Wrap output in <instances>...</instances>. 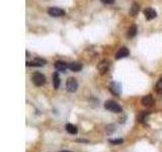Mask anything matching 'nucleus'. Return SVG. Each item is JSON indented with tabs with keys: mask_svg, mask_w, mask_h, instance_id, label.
<instances>
[{
	"mask_svg": "<svg viewBox=\"0 0 162 152\" xmlns=\"http://www.w3.org/2000/svg\"><path fill=\"white\" fill-rule=\"evenodd\" d=\"M148 115H149V113H146V112H144V113H142V114H140L139 115V117H138V121L139 122H145L146 120H147V117H148Z\"/></svg>",
	"mask_w": 162,
	"mask_h": 152,
	"instance_id": "obj_17",
	"label": "nucleus"
},
{
	"mask_svg": "<svg viewBox=\"0 0 162 152\" xmlns=\"http://www.w3.org/2000/svg\"><path fill=\"white\" fill-rule=\"evenodd\" d=\"M31 81L36 86H43L46 83V77L40 72H34L31 76Z\"/></svg>",
	"mask_w": 162,
	"mask_h": 152,
	"instance_id": "obj_1",
	"label": "nucleus"
},
{
	"mask_svg": "<svg viewBox=\"0 0 162 152\" xmlns=\"http://www.w3.org/2000/svg\"><path fill=\"white\" fill-rule=\"evenodd\" d=\"M129 55H130V51L126 48V47H123V48L118 50V53L115 54V59L120 60V59H122V58H126V57H128Z\"/></svg>",
	"mask_w": 162,
	"mask_h": 152,
	"instance_id": "obj_7",
	"label": "nucleus"
},
{
	"mask_svg": "<svg viewBox=\"0 0 162 152\" xmlns=\"http://www.w3.org/2000/svg\"><path fill=\"white\" fill-rule=\"evenodd\" d=\"M101 2H102L103 4H112L115 3V0H100Z\"/></svg>",
	"mask_w": 162,
	"mask_h": 152,
	"instance_id": "obj_20",
	"label": "nucleus"
},
{
	"mask_svg": "<svg viewBox=\"0 0 162 152\" xmlns=\"http://www.w3.org/2000/svg\"><path fill=\"white\" fill-rule=\"evenodd\" d=\"M109 68V62L108 60H103L97 65V69L99 71L100 74H105V73L108 72V70Z\"/></svg>",
	"mask_w": 162,
	"mask_h": 152,
	"instance_id": "obj_5",
	"label": "nucleus"
},
{
	"mask_svg": "<svg viewBox=\"0 0 162 152\" xmlns=\"http://www.w3.org/2000/svg\"><path fill=\"white\" fill-rule=\"evenodd\" d=\"M123 142H124L123 139H111V140H109V143H112V144H114V145L122 144Z\"/></svg>",
	"mask_w": 162,
	"mask_h": 152,
	"instance_id": "obj_19",
	"label": "nucleus"
},
{
	"mask_svg": "<svg viewBox=\"0 0 162 152\" xmlns=\"http://www.w3.org/2000/svg\"><path fill=\"white\" fill-rule=\"evenodd\" d=\"M144 15H145V17L148 20H151L153 18H155L157 13H156V11L153 9V8H146V9L144 10Z\"/></svg>",
	"mask_w": 162,
	"mask_h": 152,
	"instance_id": "obj_9",
	"label": "nucleus"
},
{
	"mask_svg": "<svg viewBox=\"0 0 162 152\" xmlns=\"http://www.w3.org/2000/svg\"><path fill=\"white\" fill-rule=\"evenodd\" d=\"M105 110H108V111H109V112H112V113H121L122 112L121 106L114 101H105Z\"/></svg>",
	"mask_w": 162,
	"mask_h": 152,
	"instance_id": "obj_2",
	"label": "nucleus"
},
{
	"mask_svg": "<svg viewBox=\"0 0 162 152\" xmlns=\"http://www.w3.org/2000/svg\"><path fill=\"white\" fill-rule=\"evenodd\" d=\"M69 67V69L71 70V71H73V72H78V71H80L81 69H82V65L79 63H77V62H72L70 63L68 65Z\"/></svg>",
	"mask_w": 162,
	"mask_h": 152,
	"instance_id": "obj_12",
	"label": "nucleus"
},
{
	"mask_svg": "<svg viewBox=\"0 0 162 152\" xmlns=\"http://www.w3.org/2000/svg\"><path fill=\"white\" fill-rule=\"evenodd\" d=\"M109 89H111V91L114 93L115 95H120L121 93V90H122V87L117 82H112L111 84V86H109Z\"/></svg>",
	"mask_w": 162,
	"mask_h": 152,
	"instance_id": "obj_10",
	"label": "nucleus"
},
{
	"mask_svg": "<svg viewBox=\"0 0 162 152\" xmlns=\"http://www.w3.org/2000/svg\"><path fill=\"white\" fill-rule=\"evenodd\" d=\"M47 63V61L42 58H36L33 62H27V66H33V67H42Z\"/></svg>",
	"mask_w": 162,
	"mask_h": 152,
	"instance_id": "obj_6",
	"label": "nucleus"
},
{
	"mask_svg": "<svg viewBox=\"0 0 162 152\" xmlns=\"http://www.w3.org/2000/svg\"><path fill=\"white\" fill-rule=\"evenodd\" d=\"M48 13L53 17H59L65 14V11L58 7H50L48 9Z\"/></svg>",
	"mask_w": 162,
	"mask_h": 152,
	"instance_id": "obj_4",
	"label": "nucleus"
},
{
	"mask_svg": "<svg viewBox=\"0 0 162 152\" xmlns=\"http://www.w3.org/2000/svg\"><path fill=\"white\" fill-rule=\"evenodd\" d=\"M65 129L69 134H72V135H73V134H77V127L73 124H67Z\"/></svg>",
	"mask_w": 162,
	"mask_h": 152,
	"instance_id": "obj_15",
	"label": "nucleus"
},
{
	"mask_svg": "<svg viewBox=\"0 0 162 152\" xmlns=\"http://www.w3.org/2000/svg\"><path fill=\"white\" fill-rule=\"evenodd\" d=\"M140 10V6H139L138 3H133V5L131 6V9H130V14L132 16H136Z\"/></svg>",
	"mask_w": 162,
	"mask_h": 152,
	"instance_id": "obj_16",
	"label": "nucleus"
},
{
	"mask_svg": "<svg viewBox=\"0 0 162 152\" xmlns=\"http://www.w3.org/2000/svg\"><path fill=\"white\" fill-rule=\"evenodd\" d=\"M54 67L58 70V71H61V72H64L67 70V68H69L67 63L64 62V61H56L54 64Z\"/></svg>",
	"mask_w": 162,
	"mask_h": 152,
	"instance_id": "obj_8",
	"label": "nucleus"
},
{
	"mask_svg": "<svg viewBox=\"0 0 162 152\" xmlns=\"http://www.w3.org/2000/svg\"><path fill=\"white\" fill-rule=\"evenodd\" d=\"M137 31H138L137 25H132L131 27L129 28V30H128V38H130V39L134 38L136 35H137Z\"/></svg>",
	"mask_w": 162,
	"mask_h": 152,
	"instance_id": "obj_13",
	"label": "nucleus"
},
{
	"mask_svg": "<svg viewBox=\"0 0 162 152\" xmlns=\"http://www.w3.org/2000/svg\"><path fill=\"white\" fill-rule=\"evenodd\" d=\"M66 88L69 92H75L78 88V82L74 77H70L66 82Z\"/></svg>",
	"mask_w": 162,
	"mask_h": 152,
	"instance_id": "obj_3",
	"label": "nucleus"
},
{
	"mask_svg": "<svg viewBox=\"0 0 162 152\" xmlns=\"http://www.w3.org/2000/svg\"><path fill=\"white\" fill-rule=\"evenodd\" d=\"M60 77H59V74L57 72H55L53 74V85H54V88L55 89H58L60 86Z\"/></svg>",
	"mask_w": 162,
	"mask_h": 152,
	"instance_id": "obj_14",
	"label": "nucleus"
},
{
	"mask_svg": "<svg viewBox=\"0 0 162 152\" xmlns=\"http://www.w3.org/2000/svg\"><path fill=\"white\" fill-rule=\"evenodd\" d=\"M60 152H71V151H68V150H63V151H60Z\"/></svg>",
	"mask_w": 162,
	"mask_h": 152,
	"instance_id": "obj_21",
	"label": "nucleus"
},
{
	"mask_svg": "<svg viewBox=\"0 0 162 152\" xmlns=\"http://www.w3.org/2000/svg\"><path fill=\"white\" fill-rule=\"evenodd\" d=\"M155 90H156V92L162 93V78H160V79L158 80V82L156 83V85H155Z\"/></svg>",
	"mask_w": 162,
	"mask_h": 152,
	"instance_id": "obj_18",
	"label": "nucleus"
},
{
	"mask_svg": "<svg viewBox=\"0 0 162 152\" xmlns=\"http://www.w3.org/2000/svg\"><path fill=\"white\" fill-rule=\"evenodd\" d=\"M153 97H152V95H145L143 98H142V101H141V103L142 104H143L144 107H150V106H152V104H153Z\"/></svg>",
	"mask_w": 162,
	"mask_h": 152,
	"instance_id": "obj_11",
	"label": "nucleus"
}]
</instances>
